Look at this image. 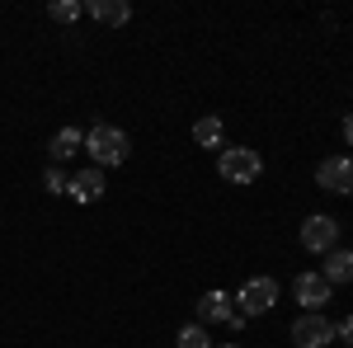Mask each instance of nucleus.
<instances>
[{"label":"nucleus","mask_w":353,"mask_h":348,"mask_svg":"<svg viewBox=\"0 0 353 348\" xmlns=\"http://www.w3.org/2000/svg\"><path fill=\"white\" fill-rule=\"evenodd\" d=\"M85 151L94 156V170H104V165H123L132 156V141L123 127H109V123H99V127H90L85 132Z\"/></svg>","instance_id":"obj_1"},{"label":"nucleus","mask_w":353,"mask_h":348,"mask_svg":"<svg viewBox=\"0 0 353 348\" xmlns=\"http://www.w3.org/2000/svg\"><path fill=\"white\" fill-rule=\"evenodd\" d=\"M217 174L226 184H254V179L264 174V161H259V151H250V146H221Z\"/></svg>","instance_id":"obj_2"},{"label":"nucleus","mask_w":353,"mask_h":348,"mask_svg":"<svg viewBox=\"0 0 353 348\" xmlns=\"http://www.w3.org/2000/svg\"><path fill=\"white\" fill-rule=\"evenodd\" d=\"M339 245V221L325 212H316V216H306L301 221V249H311V254H330Z\"/></svg>","instance_id":"obj_3"},{"label":"nucleus","mask_w":353,"mask_h":348,"mask_svg":"<svg viewBox=\"0 0 353 348\" xmlns=\"http://www.w3.org/2000/svg\"><path fill=\"white\" fill-rule=\"evenodd\" d=\"M236 301H241V316H264V311L278 306V283L273 278H250Z\"/></svg>","instance_id":"obj_4"},{"label":"nucleus","mask_w":353,"mask_h":348,"mask_svg":"<svg viewBox=\"0 0 353 348\" xmlns=\"http://www.w3.org/2000/svg\"><path fill=\"white\" fill-rule=\"evenodd\" d=\"M292 339H297V348H325L334 339V320H325L321 311H306L292 325Z\"/></svg>","instance_id":"obj_5"},{"label":"nucleus","mask_w":353,"mask_h":348,"mask_svg":"<svg viewBox=\"0 0 353 348\" xmlns=\"http://www.w3.org/2000/svg\"><path fill=\"white\" fill-rule=\"evenodd\" d=\"M316 184L325 193H353V161L349 156H330L316 165Z\"/></svg>","instance_id":"obj_6"},{"label":"nucleus","mask_w":353,"mask_h":348,"mask_svg":"<svg viewBox=\"0 0 353 348\" xmlns=\"http://www.w3.org/2000/svg\"><path fill=\"white\" fill-rule=\"evenodd\" d=\"M104 188H109L104 184V170H94V165H90V170H76V174L66 179V193H71L76 203H99Z\"/></svg>","instance_id":"obj_7"},{"label":"nucleus","mask_w":353,"mask_h":348,"mask_svg":"<svg viewBox=\"0 0 353 348\" xmlns=\"http://www.w3.org/2000/svg\"><path fill=\"white\" fill-rule=\"evenodd\" d=\"M330 292H334V287H330L321 273H301L297 278V301L306 306V311H321V306L330 301Z\"/></svg>","instance_id":"obj_8"},{"label":"nucleus","mask_w":353,"mask_h":348,"mask_svg":"<svg viewBox=\"0 0 353 348\" xmlns=\"http://www.w3.org/2000/svg\"><path fill=\"white\" fill-rule=\"evenodd\" d=\"M321 278H325L330 287H334V283H339V287H344V283H353V254L334 245V249L325 254V268H321Z\"/></svg>","instance_id":"obj_9"},{"label":"nucleus","mask_w":353,"mask_h":348,"mask_svg":"<svg viewBox=\"0 0 353 348\" xmlns=\"http://www.w3.org/2000/svg\"><path fill=\"white\" fill-rule=\"evenodd\" d=\"M90 14H94V19H99V24H128V19H132V5H128V0H90Z\"/></svg>","instance_id":"obj_10"},{"label":"nucleus","mask_w":353,"mask_h":348,"mask_svg":"<svg viewBox=\"0 0 353 348\" xmlns=\"http://www.w3.org/2000/svg\"><path fill=\"white\" fill-rule=\"evenodd\" d=\"M226 316H231V296L226 292L212 287V292L198 296V320H226Z\"/></svg>","instance_id":"obj_11"},{"label":"nucleus","mask_w":353,"mask_h":348,"mask_svg":"<svg viewBox=\"0 0 353 348\" xmlns=\"http://www.w3.org/2000/svg\"><path fill=\"white\" fill-rule=\"evenodd\" d=\"M76 151H85V132L81 127H61L52 136V161H71Z\"/></svg>","instance_id":"obj_12"},{"label":"nucleus","mask_w":353,"mask_h":348,"mask_svg":"<svg viewBox=\"0 0 353 348\" xmlns=\"http://www.w3.org/2000/svg\"><path fill=\"white\" fill-rule=\"evenodd\" d=\"M193 141H198V146H221V118H212V113L198 118V123H193Z\"/></svg>","instance_id":"obj_13"},{"label":"nucleus","mask_w":353,"mask_h":348,"mask_svg":"<svg viewBox=\"0 0 353 348\" xmlns=\"http://www.w3.org/2000/svg\"><path fill=\"white\" fill-rule=\"evenodd\" d=\"M48 14H52L57 24H76V19L85 14V5H81V0H52V5H48Z\"/></svg>","instance_id":"obj_14"},{"label":"nucleus","mask_w":353,"mask_h":348,"mask_svg":"<svg viewBox=\"0 0 353 348\" xmlns=\"http://www.w3.org/2000/svg\"><path fill=\"white\" fill-rule=\"evenodd\" d=\"M174 344H179V348H212V339H208V329H203V325H184Z\"/></svg>","instance_id":"obj_15"},{"label":"nucleus","mask_w":353,"mask_h":348,"mask_svg":"<svg viewBox=\"0 0 353 348\" xmlns=\"http://www.w3.org/2000/svg\"><path fill=\"white\" fill-rule=\"evenodd\" d=\"M43 188H48V193H66V174H61V170H48V174H43Z\"/></svg>","instance_id":"obj_16"},{"label":"nucleus","mask_w":353,"mask_h":348,"mask_svg":"<svg viewBox=\"0 0 353 348\" xmlns=\"http://www.w3.org/2000/svg\"><path fill=\"white\" fill-rule=\"evenodd\" d=\"M334 339H344V344H353V316H349V320H339V325H334Z\"/></svg>","instance_id":"obj_17"},{"label":"nucleus","mask_w":353,"mask_h":348,"mask_svg":"<svg viewBox=\"0 0 353 348\" xmlns=\"http://www.w3.org/2000/svg\"><path fill=\"white\" fill-rule=\"evenodd\" d=\"M344 141H349V146H353V113H349V118H344Z\"/></svg>","instance_id":"obj_18"},{"label":"nucleus","mask_w":353,"mask_h":348,"mask_svg":"<svg viewBox=\"0 0 353 348\" xmlns=\"http://www.w3.org/2000/svg\"><path fill=\"white\" fill-rule=\"evenodd\" d=\"M212 348H241V344H212Z\"/></svg>","instance_id":"obj_19"}]
</instances>
